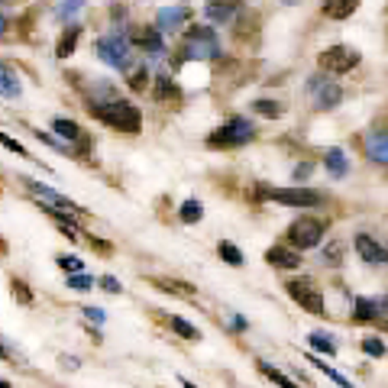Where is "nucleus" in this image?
<instances>
[{"instance_id":"obj_1","label":"nucleus","mask_w":388,"mask_h":388,"mask_svg":"<svg viewBox=\"0 0 388 388\" xmlns=\"http://www.w3.org/2000/svg\"><path fill=\"white\" fill-rule=\"evenodd\" d=\"M88 110L98 117L104 127L117 129V133H139L143 129V114L136 104H129L123 98H107V100H91L88 98Z\"/></svg>"},{"instance_id":"obj_2","label":"nucleus","mask_w":388,"mask_h":388,"mask_svg":"<svg viewBox=\"0 0 388 388\" xmlns=\"http://www.w3.org/2000/svg\"><path fill=\"white\" fill-rule=\"evenodd\" d=\"M221 36L213 26H188L182 39V61H211V59H221Z\"/></svg>"},{"instance_id":"obj_3","label":"nucleus","mask_w":388,"mask_h":388,"mask_svg":"<svg viewBox=\"0 0 388 388\" xmlns=\"http://www.w3.org/2000/svg\"><path fill=\"white\" fill-rule=\"evenodd\" d=\"M324 233H327V221H320V217H311V213H301V217H295V221L288 223V233H285V240H288L291 249H317L320 243H324Z\"/></svg>"},{"instance_id":"obj_4","label":"nucleus","mask_w":388,"mask_h":388,"mask_svg":"<svg viewBox=\"0 0 388 388\" xmlns=\"http://www.w3.org/2000/svg\"><path fill=\"white\" fill-rule=\"evenodd\" d=\"M252 139H256V127L246 117H230L223 127H217L207 136V146L211 149H240V146L252 143Z\"/></svg>"},{"instance_id":"obj_5","label":"nucleus","mask_w":388,"mask_h":388,"mask_svg":"<svg viewBox=\"0 0 388 388\" xmlns=\"http://www.w3.org/2000/svg\"><path fill=\"white\" fill-rule=\"evenodd\" d=\"M259 198L275 201V204H285V207H317L324 204V191H314V188H259Z\"/></svg>"},{"instance_id":"obj_6","label":"nucleus","mask_w":388,"mask_h":388,"mask_svg":"<svg viewBox=\"0 0 388 388\" xmlns=\"http://www.w3.org/2000/svg\"><path fill=\"white\" fill-rule=\"evenodd\" d=\"M285 291H288V298L301 307V311L314 314V317L327 314V301H324V295H320L307 278H291V282H285Z\"/></svg>"},{"instance_id":"obj_7","label":"nucleus","mask_w":388,"mask_h":388,"mask_svg":"<svg viewBox=\"0 0 388 388\" xmlns=\"http://www.w3.org/2000/svg\"><path fill=\"white\" fill-rule=\"evenodd\" d=\"M359 59H363V55L350 46H330L317 55V65H320V71H327V75H350L359 65Z\"/></svg>"},{"instance_id":"obj_8","label":"nucleus","mask_w":388,"mask_h":388,"mask_svg":"<svg viewBox=\"0 0 388 388\" xmlns=\"http://www.w3.org/2000/svg\"><path fill=\"white\" fill-rule=\"evenodd\" d=\"M98 55L110 69H127L129 65V36L127 33H107V36H100Z\"/></svg>"},{"instance_id":"obj_9","label":"nucleus","mask_w":388,"mask_h":388,"mask_svg":"<svg viewBox=\"0 0 388 388\" xmlns=\"http://www.w3.org/2000/svg\"><path fill=\"white\" fill-rule=\"evenodd\" d=\"M353 246H356L359 259H363V262H369V266H385V262H388V249L379 243V240H375V236H369V233H356Z\"/></svg>"},{"instance_id":"obj_10","label":"nucleus","mask_w":388,"mask_h":388,"mask_svg":"<svg viewBox=\"0 0 388 388\" xmlns=\"http://www.w3.org/2000/svg\"><path fill=\"white\" fill-rule=\"evenodd\" d=\"M266 262L272 269H282V272H295V269H301V252L291 249L288 243H278V246H269L266 249Z\"/></svg>"},{"instance_id":"obj_11","label":"nucleus","mask_w":388,"mask_h":388,"mask_svg":"<svg viewBox=\"0 0 388 388\" xmlns=\"http://www.w3.org/2000/svg\"><path fill=\"white\" fill-rule=\"evenodd\" d=\"M240 13H243V0H207V7H204V16L213 26L230 23Z\"/></svg>"},{"instance_id":"obj_12","label":"nucleus","mask_w":388,"mask_h":388,"mask_svg":"<svg viewBox=\"0 0 388 388\" xmlns=\"http://www.w3.org/2000/svg\"><path fill=\"white\" fill-rule=\"evenodd\" d=\"M133 42H136L149 59H162V55H165V39H162V33L155 30V26H139V30H133Z\"/></svg>"},{"instance_id":"obj_13","label":"nucleus","mask_w":388,"mask_h":388,"mask_svg":"<svg viewBox=\"0 0 388 388\" xmlns=\"http://www.w3.org/2000/svg\"><path fill=\"white\" fill-rule=\"evenodd\" d=\"M363 153L369 162L388 165V129H372L363 136Z\"/></svg>"},{"instance_id":"obj_14","label":"nucleus","mask_w":388,"mask_h":388,"mask_svg":"<svg viewBox=\"0 0 388 388\" xmlns=\"http://www.w3.org/2000/svg\"><path fill=\"white\" fill-rule=\"evenodd\" d=\"M191 20V7H162L159 13H155V30L159 33H175L178 26H184Z\"/></svg>"},{"instance_id":"obj_15","label":"nucleus","mask_w":388,"mask_h":388,"mask_svg":"<svg viewBox=\"0 0 388 388\" xmlns=\"http://www.w3.org/2000/svg\"><path fill=\"white\" fill-rule=\"evenodd\" d=\"M23 182H26V188H30L33 194H39V198H46L52 207H65V211H69V213H81V207H78L75 201H69V198H65V194H59V191H52V188H49V184L33 182V178H23Z\"/></svg>"},{"instance_id":"obj_16","label":"nucleus","mask_w":388,"mask_h":388,"mask_svg":"<svg viewBox=\"0 0 388 388\" xmlns=\"http://www.w3.org/2000/svg\"><path fill=\"white\" fill-rule=\"evenodd\" d=\"M320 10L330 20H350L359 10V0H320Z\"/></svg>"},{"instance_id":"obj_17","label":"nucleus","mask_w":388,"mask_h":388,"mask_svg":"<svg viewBox=\"0 0 388 388\" xmlns=\"http://www.w3.org/2000/svg\"><path fill=\"white\" fill-rule=\"evenodd\" d=\"M324 168H327L334 178H346L350 175V159H346V153L343 149H324Z\"/></svg>"},{"instance_id":"obj_18","label":"nucleus","mask_w":388,"mask_h":388,"mask_svg":"<svg viewBox=\"0 0 388 388\" xmlns=\"http://www.w3.org/2000/svg\"><path fill=\"white\" fill-rule=\"evenodd\" d=\"M78 39H81V26H78V23H69L65 30H61V36H59V46H55V55H59V59H69V55H75Z\"/></svg>"},{"instance_id":"obj_19","label":"nucleus","mask_w":388,"mask_h":388,"mask_svg":"<svg viewBox=\"0 0 388 388\" xmlns=\"http://www.w3.org/2000/svg\"><path fill=\"white\" fill-rule=\"evenodd\" d=\"M340 100H343V88H340V84L324 81L317 88V107H320V110H334Z\"/></svg>"},{"instance_id":"obj_20","label":"nucleus","mask_w":388,"mask_h":388,"mask_svg":"<svg viewBox=\"0 0 388 388\" xmlns=\"http://www.w3.org/2000/svg\"><path fill=\"white\" fill-rule=\"evenodd\" d=\"M52 129L59 133L65 143H84V133H81V127H78L75 120H65V117H55L52 120Z\"/></svg>"},{"instance_id":"obj_21","label":"nucleus","mask_w":388,"mask_h":388,"mask_svg":"<svg viewBox=\"0 0 388 388\" xmlns=\"http://www.w3.org/2000/svg\"><path fill=\"white\" fill-rule=\"evenodd\" d=\"M159 291H168V295H178V298H194V285L188 282H178V278H149Z\"/></svg>"},{"instance_id":"obj_22","label":"nucleus","mask_w":388,"mask_h":388,"mask_svg":"<svg viewBox=\"0 0 388 388\" xmlns=\"http://www.w3.org/2000/svg\"><path fill=\"white\" fill-rule=\"evenodd\" d=\"M307 343H311V350H317L320 356H336V343L330 334H324V330H314L311 336H307Z\"/></svg>"},{"instance_id":"obj_23","label":"nucleus","mask_w":388,"mask_h":388,"mask_svg":"<svg viewBox=\"0 0 388 388\" xmlns=\"http://www.w3.org/2000/svg\"><path fill=\"white\" fill-rule=\"evenodd\" d=\"M375 311H379L375 298H356V311H353V320H359V324H375Z\"/></svg>"},{"instance_id":"obj_24","label":"nucleus","mask_w":388,"mask_h":388,"mask_svg":"<svg viewBox=\"0 0 388 388\" xmlns=\"http://www.w3.org/2000/svg\"><path fill=\"white\" fill-rule=\"evenodd\" d=\"M155 100H159V104H165V100H182V94H178L175 81H172L168 75H159V78H155Z\"/></svg>"},{"instance_id":"obj_25","label":"nucleus","mask_w":388,"mask_h":388,"mask_svg":"<svg viewBox=\"0 0 388 388\" xmlns=\"http://www.w3.org/2000/svg\"><path fill=\"white\" fill-rule=\"evenodd\" d=\"M20 91H23V88H20V78L0 65V98H20Z\"/></svg>"},{"instance_id":"obj_26","label":"nucleus","mask_w":388,"mask_h":388,"mask_svg":"<svg viewBox=\"0 0 388 388\" xmlns=\"http://www.w3.org/2000/svg\"><path fill=\"white\" fill-rule=\"evenodd\" d=\"M217 256H221L227 266H243L246 262L243 252H240V246L230 243V240H221V243H217Z\"/></svg>"},{"instance_id":"obj_27","label":"nucleus","mask_w":388,"mask_h":388,"mask_svg":"<svg viewBox=\"0 0 388 388\" xmlns=\"http://www.w3.org/2000/svg\"><path fill=\"white\" fill-rule=\"evenodd\" d=\"M307 363H314V369H320V372L327 375L330 382H336V385H340V388H356L350 379H346V375H340V372H336V369H330V365L324 363V359H320V356H307Z\"/></svg>"},{"instance_id":"obj_28","label":"nucleus","mask_w":388,"mask_h":388,"mask_svg":"<svg viewBox=\"0 0 388 388\" xmlns=\"http://www.w3.org/2000/svg\"><path fill=\"white\" fill-rule=\"evenodd\" d=\"M252 110H256L259 117H269V120H278V117L285 114V104H278V100H269V98H259L256 104H252Z\"/></svg>"},{"instance_id":"obj_29","label":"nucleus","mask_w":388,"mask_h":388,"mask_svg":"<svg viewBox=\"0 0 388 388\" xmlns=\"http://www.w3.org/2000/svg\"><path fill=\"white\" fill-rule=\"evenodd\" d=\"M168 327L175 330L182 340H201V330L194 327V324H188L184 317H168Z\"/></svg>"},{"instance_id":"obj_30","label":"nucleus","mask_w":388,"mask_h":388,"mask_svg":"<svg viewBox=\"0 0 388 388\" xmlns=\"http://www.w3.org/2000/svg\"><path fill=\"white\" fill-rule=\"evenodd\" d=\"M127 84L129 91H143V88H149V69L146 65H133L127 75Z\"/></svg>"},{"instance_id":"obj_31","label":"nucleus","mask_w":388,"mask_h":388,"mask_svg":"<svg viewBox=\"0 0 388 388\" xmlns=\"http://www.w3.org/2000/svg\"><path fill=\"white\" fill-rule=\"evenodd\" d=\"M178 217H182V223H198L201 217H204V204L201 201H184L182 204V211H178Z\"/></svg>"},{"instance_id":"obj_32","label":"nucleus","mask_w":388,"mask_h":388,"mask_svg":"<svg viewBox=\"0 0 388 388\" xmlns=\"http://www.w3.org/2000/svg\"><path fill=\"white\" fill-rule=\"evenodd\" d=\"M259 372L266 375L269 382H275V385H278V388H298L295 382L288 379V375H285V372H278V369H272V365H269V363H259Z\"/></svg>"},{"instance_id":"obj_33","label":"nucleus","mask_w":388,"mask_h":388,"mask_svg":"<svg viewBox=\"0 0 388 388\" xmlns=\"http://www.w3.org/2000/svg\"><path fill=\"white\" fill-rule=\"evenodd\" d=\"M10 291H13V298L20 301V305H33V291H30V285H26L23 278H10Z\"/></svg>"},{"instance_id":"obj_34","label":"nucleus","mask_w":388,"mask_h":388,"mask_svg":"<svg viewBox=\"0 0 388 388\" xmlns=\"http://www.w3.org/2000/svg\"><path fill=\"white\" fill-rule=\"evenodd\" d=\"M0 146H4V149H10V153H13V155H20V159H33V155L26 153V146L20 143V139L7 136V133H4V129H0Z\"/></svg>"},{"instance_id":"obj_35","label":"nucleus","mask_w":388,"mask_h":388,"mask_svg":"<svg viewBox=\"0 0 388 388\" xmlns=\"http://www.w3.org/2000/svg\"><path fill=\"white\" fill-rule=\"evenodd\" d=\"M363 353H365V356H372V359L385 356V340H382V336H365V340H363Z\"/></svg>"},{"instance_id":"obj_36","label":"nucleus","mask_w":388,"mask_h":388,"mask_svg":"<svg viewBox=\"0 0 388 388\" xmlns=\"http://www.w3.org/2000/svg\"><path fill=\"white\" fill-rule=\"evenodd\" d=\"M78 10H84V0H61L59 10H55V16H59V20H71Z\"/></svg>"},{"instance_id":"obj_37","label":"nucleus","mask_w":388,"mask_h":388,"mask_svg":"<svg viewBox=\"0 0 388 388\" xmlns=\"http://www.w3.org/2000/svg\"><path fill=\"white\" fill-rule=\"evenodd\" d=\"M94 275H84V272H78V275H69V288H75V291H91L94 288Z\"/></svg>"},{"instance_id":"obj_38","label":"nucleus","mask_w":388,"mask_h":388,"mask_svg":"<svg viewBox=\"0 0 388 388\" xmlns=\"http://www.w3.org/2000/svg\"><path fill=\"white\" fill-rule=\"evenodd\" d=\"M55 262H59L61 272H69V275H78L84 269V262L78 256H55Z\"/></svg>"},{"instance_id":"obj_39","label":"nucleus","mask_w":388,"mask_h":388,"mask_svg":"<svg viewBox=\"0 0 388 388\" xmlns=\"http://www.w3.org/2000/svg\"><path fill=\"white\" fill-rule=\"evenodd\" d=\"M375 305H379V311H375V324L388 330V291L382 298H375Z\"/></svg>"},{"instance_id":"obj_40","label":"nucleus","mask_w":388,"mask_h":388,"mask_svg":"<svg viewBox=\"0 0 388 388\" xmlns=\"http://www.w3.org/2000/svg\"><path fill=\"white\" fill-rule=\"evenodd\" d=\"M340 252H343V246L340 243H330L327 246V249H324V256H320V259H324V262H327V266H340Z\"/></svg>"},{"instance_id":"obj_41","label":"nucleus","mask_w":388,"mask_h":388,"mask_svg":"<svg viewBox=\"0 0 388 388\" xmlns=\"http://www.w3.org/2000/svg\"><path fill=\"white\" fill-rule=\"evenodd\" d=\"M100 288H104V291H110V295H120V291H123V285L117 282L114 275H104V278H100Z\"/></svg>"},{"instance_id":"obj_42","label":"nucleus","mask_w":388,"mask_h":388,"mask_svg":"<svg viewBox=\"0 0 388 388\" xmlns=\"http://www.w3.org/2000/svg\"><path fill=\"white\" fill-rule=\"evenodd\" d=\"M311 172H314V165H311V162H301V165L295 168V182H301V178H307V175H311Z\"/></svg>"},{"instance_id":"obj_43","label":"nucleus","mask_w":388,"mask_h":388,"mask_svg":"<svg viewBox=\"0 0 388 388\" xmlns=\"http://www.w3.org/2000/svg\"><path fill=\"white\" fill-rule=\"evenodd\" d=\"M84 317L94 320V324H100V320H104V311H100V307H84Z\"/></svg>"},{"instance_id":"obj_44","label":"nucleus","mask_w":388,"mask_h":388,"mask_svg":"<svg viewBox=\"0 0 388 388\" xmlns=\"http://www.w3.org/2000/svg\"><path fill=\"white\" fill-rule=\"evenodd\" d=\"M230 324H233V330H246V320L243 317H230Z\"/></svg>"},{"instance_id":"obj_45","label":"nucleus","mask_w":388,"mask_h":388,"mask_svg":"<svg viewBox=\"0 0 388 388\" xmlns=\"http://www.w3.org/2000/svg\"><path fill=\"white\" fill-rule=\"evenodd\" d=\"M7 26H10V23H7V16L0 13V36H4V33H7Z\"/></svg>"},{"instance_id":"obj_46","label":"nucleus","mask_w":388,"mask_h":388,"mask_svg":"<svg viewBox=\"0 0 388 388\" xmlns=\"http://www.w3.org/2000/svg\"><path fill=\"white\" fill-rule=\"evenodd\" d=\"M10 353H7V346H4V343H0V359H7Z\"/></svg>"},{"instance_id":"obj_47","label":"nucleus","mask_w":388,"mask_h":388,"mask_svg":"<svg viewBox=\"0 0 388 388\" xmlns=\"http://www.w3.org/2000/svg\"><path fill=\"white\" fill-rule=\"evenodd\" d=\"M0 388H13V385H10V382H7V379H0Z\"/></svg>"},{"instance_id":"obj_48","label":"nucleus","mask_w":388,"mask_h":388,"mask_svg":"<svg viewBox=\"0 0 388 388\" xmlns=\"http://www.w3.org/2000/svg\"><path fill=\"white\" fill-rule=\"evenodd\" d=\"M182 388H198V385H194V382H184V385Z\"/></svg>"},{"instance_id":"obj_49","label":"nucleus","mask_w":388,"mask_h":388,"mask_svg":"<svg viewBox=\"0 0 388 388\" xmlns=\"http://www.w3.org/2000/svg\"><path fill=\"white\" fill-rule=\"evenodd\" d=\"M285 4H298V0H285Z\"/></svg>"}]
</instances>
